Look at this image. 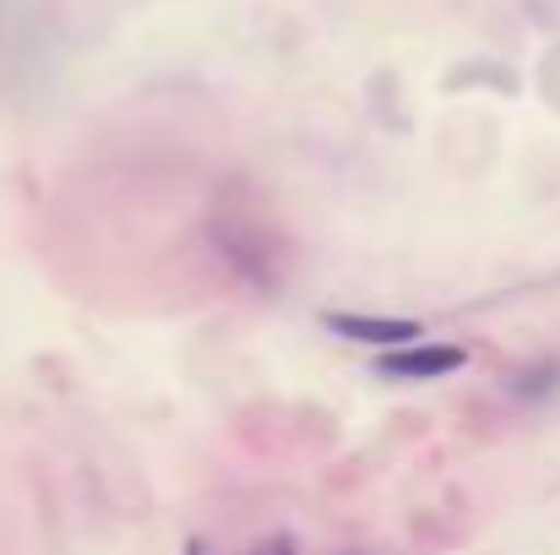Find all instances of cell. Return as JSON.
Returning <instances> with one entry per match:
<instances>
[{"label": "cell", "instance_id": "1", "mask_svg": "<svg viewBox=\"0 0 560 555\" xmlns=\"http://www.w3.org/2000/svg\"><path fill=\"white\" fill-rule=\"evenodd\" d=\"M322 327L343 344H375V349H402V344L424 338V327L413 316H371V311H327Z\"/></svg>", "mask_w": 560, "mask_h": 555}, {"label": "cell", "instance_id": "2", "mask_svg": "<svg viewBox=\"0 0 560 555\" xmlns=\"http://www.w3.org/2000/svg\"><path fill=\"white\" fill-rule=\"evenodd\" d=\"M468 366V349H457V344H402V349H386L381 360H375V375H386V381H441V375H452V370Z\"/></svg>", "mask_w": 560, "mask_h": 555}, {"label": "cell", "instance_id": "3", "mask_svg": "<svg viewBox=\"0 0 560 555\" xmlns=\"http://www.w3.org/2000/svg\"><path fill=\"white\" fill-rule=\"evenodd\" d=\"M261 555H283V551H261Z\"/></svg>", "mask_w": 560, "mask_h": 555}]
</instances>
